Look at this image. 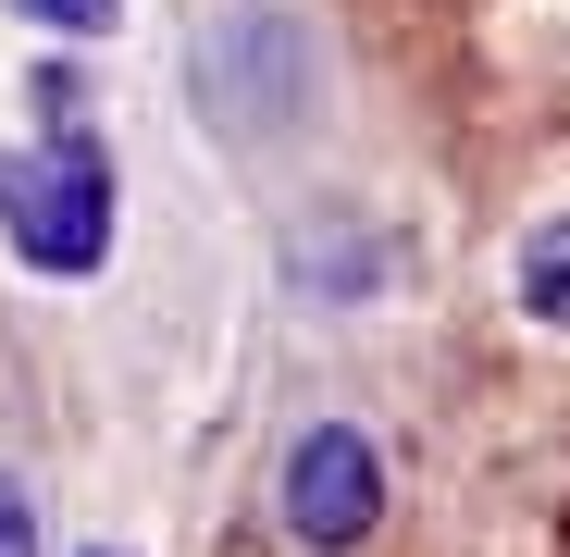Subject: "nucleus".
Masks as SVG:
<instances>
[{"mask_svg": "<svg viewBox=\"0 0 570 557\" xmlns=\"http://www.w3.org/2000/svg\"><path fill=\"white\" fill-rule=\"evenodd\" d=\"M0 557H38V496L0 471Z\"/></svg>", "mask_w": 570, "mask_h": 557, "instance_id": "0eeeda50", "label": "nucleus"}, {"mask_svg": "<svg viewBox=\"0 0 570 557\" xmlns=\"http://www.w3.org/2000/svg\"><path fill=\"white\" fill-rule=\"evenodd\" d=\"M112 211H125V173H112V149L87 125L38 137V149H0V236H13L26 272L87 286V272L112 260Z\"/></svg>", "mask_w": 570, "mask_h": 557, "instance_id": "f03ea898", "label": "nucleus"}, {"mask_svg": "<svg viewBox=\"0 0 570 557\" xmlns=\"http://www.w3.org/2000/svg\"><path fill=\"white\" fill-rule=\"evenodd\" d=\"M26 26H50V38H112L125 26V0H13Z\"/></svg>", "mask_w": 570, "mask_h": 557, "instance_id": "423d86ee", "label": "nucleus"}, {"mask_svg": "<svg viewBox=\"0 0 570 557\" xmlns=\"http://www.w3.org/2000/svg\"><path fill=\"white\" fill-rule=\"evenodd\" d=\"M285 533H298L311 557H347L385 533V446H372L360 421H311L298 446H285V484H273Z\"/></svg>", "mask_w": 570, "mask_h": 557, "instance_id": "7ed1b4c3", "label": "nucleus"}, {"mask_svg": "<svg viewBox=\"0 0 570 557\" xmlns=\"http://www.w3.org/2000/svg\"><path fill=\"white\" fill-rule=\"evenodd\" d=\"M521 310H533L546 335H570V211L521 236Z\"/></svg>", "mask_w": 570, "mask_h": 557, "instance_id": "39448f33", "label": "nucleus"}, {"mask_svg": "<svg viewBox=\"0 0 570 557\" xmlns=\"http://www.w3.org/2000/svg\"><path fill=\"white\" fill-rule=\"evenodd\" d=\"M285 272H298L311 298H372V286L397 272V236H385V223L323 211V223H298V236H285Z\"/></svg>", "mask_w": 570, "mask_h": 557, "instance_id": "20e7f679", "label": "nucleus"}, {"mask_svg": "<svg viewBox=\"0 0 570 557\" xmlns=\"http://www.w3.org/2000/svg\"><path fill=\"white\" fill-rule=\"evenodd\" d=\"M199 112L236 149H298L323 125V38L285 13V0H236L199 38Z\"/></svg>", "mask_w": 570, "mask_h": 557, "instance_id": "f257e3e1", "label": "nucleus"}]
</instances>
